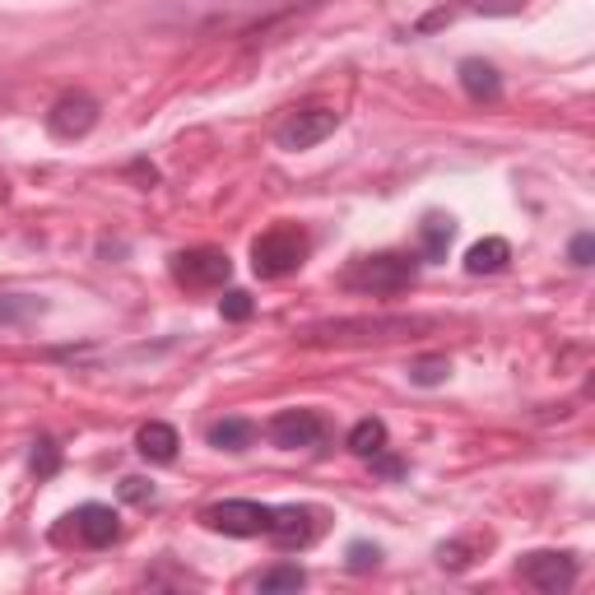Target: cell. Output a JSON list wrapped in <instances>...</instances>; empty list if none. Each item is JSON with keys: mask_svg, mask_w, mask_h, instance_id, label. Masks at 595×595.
Returning a JSON list of instances; mask_svg holds the SVG:
<instances>
[{"mask_svg": "<svg viewBox=\"0 0 595 595\" xmlns=\"http://www.w3.org/2000/svg\"><path fill=\"white\" fill-rule=\"evenodd\" d=\"M172 275H178V284H186V289H219L223 279L233 275V260L215 247H196V252H182L172 260Z\"/></svg>", "mask_w": 595, "mask_h": 595, "instance_id": "cell-6", "label": "cell"}, {"mask_svg": "<svg viewBox=\"0 0 595 595\" xmlns=\"http://www.w3.org/2000/svg\"><path fill=\"white\" fill-rule=\"evenodd\" d=\"M121 498H126V502H154V484H145V479H121Z\"/></svg>", "mask_w": 595, "mask_h": 595, "instance_id": "cell-24", "label": "cell"}, {"mask_svg": "<svg viewBox=\"0 0 595 595\" xmlns=\"http://www.w3.org/2000/svg\"><path fill=\"white\" fill-rule=\"evenodd\" d=\"M219 317H223V321H247V317H252V293L229 289V293L219 298Z\"/></svg>", "mask_w": 595, "mask_h": 595, "instance_id": "cell-22", "label": "cell"}, {"mask_svg": "<svg viewBox=\"0 0 595 595\" xmlns=\"http://www.w3.org/2000/svg\"><path fill=\"white\" fill-rule=\"evenodd\" d=\"M447 373H451V363L447 359H418L414 367H410V377L418 381V387H437V381H447Z\"/></svg>", "mask_w": 595, "mask_h": 595, "instance_id": "cell-21", "label": "cell"}, {"mask_svg": "<svg viewBox=\"0 0 595 595\" xmlns=\"http://www.w3.org/2000/svg\"><path fill=\"white\" fill-rule=\"evenodd\" d=\"M349 451L367 457V461H373L377 451H387V424H381V418H359V424L349 428Z\"/></svg>", "mask_w": 595, "mask_h": 595, "instance_id": "cell-17", "label": "cell"}, {"mask_svg": "<svg viewBox=\"0 0 595 595\" xmlns=\"http://www.w3.org/2000/svg\"><path fill=\"white\" fill-rule=\"evenodd\" d=\"M307 586V572L298 568V563H275V568H266L256 576V591H266V595H275V591H303Z\"/></svg>", "mask_w": 595, "mask_h": 595, "instance_id": "cell-18", "label": "cell"}, {"mask_svg": "<svg viewBox=\"0 0 595 595\" xmlns=\"http://www.w3.org/2000/svg\"><path fill=\"white\" fill-rule=\"evenodd\" d=\"M373 461H377V470H381V475H391V479L400 475V470H405V465H400V461H391V457H381V451H377V457H373Z\"/></svg>", "mask_w": 595, "mask_h": 595, "instance_id": "cell-26", "label": "cell"}, {"mask_svg": "<svg viewBox=\"0 0 595 595\" xmlns=\"http://www.w3.org/2000/svg\"><path fill=\"white\" fill-rule=\"evenodd\" d=\"M336 126H340V112H330V108H298V112H289L284 121H279L275 139H279V149L298 154V149L321 145V139L336 131Z\"/></svg>", "mask_w": 595, "mask_h": 595, "instance_id": "cell-4", "label": "cell"}, {"mask_svg": "<svg viewBox=\"0 0 595 595\" xmlns=\"http://www.w3.org/2000/svg\"><path fill=\"white\" fill-rule=\"evenodd\" d=\"M178 447H182V437H178V428H172V424H145L135 433V451L145 461H154V465L178 461Z\"/></svg>", "mask_w": 595, "mask_h": 595, "instance_id": "cell-12", "label": "cell"}, {"mask_svg": "<svg viewBox=\"0 0 595 595\" xmlns=\"http://www.w3.org/2000/svg\"><path fill=\"white\" fill-rule=\"evenodd\" d=\"M461 89L475 102H498L502 98V80H498V70L488 61L470 57V61H461Z\"/></svg>", "mask_w": 595, "mask_h": 595, "instance_id": "cell-13", "label": "cell"}, {"mask_svg": "<svg viewBox=\"0 0 595 595\" xmlns=\"http://www.w3.org/2000/svg\"><path fill=\"white\" fill-rule=\"evenodd\" d=\"M521 572V582L535 586V591H545V595H563L572 582H576V563L568 554H549V549H539V554H526L517 563Z\"/></svg>", "mask_w": 595, "mask_h": 595, "instance_id": "cell-5", "label": "cell"}, {"mask_svg": "<svg viewBox=\"0 0 595 595\" xmlns=\"http://www.w3.org/2000/svg\"><path fill=\"white\" fill-rule=\"evenodd\" d=\"M47 126L57 139H80L98 126V102L89 94H61L47 112Z\"/></svg>", "mask_w": 595, "mask_h": 595, "instance_id": "cell-8", "label": "cell"}, {"mask_svg": "<svg viewBox=\"0 0 595 595\" xmlns=\"http://www.w3.org/2000/svg\"><path fill=\"white\" fill-rule=\"evenodd\" d=\"M312 531H317V526H312V512H307V507H270V531H266V535L275 539L279 549L307 545Z\"/></svg>", "mask_w": 595, "mask_h": 595, "instance_id": "cell-11", "label": "cell"}, {"mask_svg": "<svg viewBox=\"0 0 595 595\" xmlns=\"http://www.w3.org/2000/svg\"><path fill=\"white\" fill-rule=\"evenodd\" d=\"M428 326V321H414V317H381V321H336V326H321L312 330V344H326V340H396V336H410V330Z\"/></svg>", "mask_w": 595, "mask_h": 595, "instance_id": "cell-7", "label": "cell"}, {"mask_svg": "<svg viewBox=\"0 0 595 595\" xmlns=\"http://www.w3.org/2000/svg\"><path fill=\"white\" fill-rule=\"evenodd\" d=\"M418 233H424V256H428V260H447V247H451V233H457V223L442 219V215H428Z\"/></svg>", "mask_w": 595, "mask_h": 595, "instance_id": "cell-19", "label": "cell"}, {"mask_svg": "<svg viewBox=\"0 0 595 595\" xmlns=\"http://www.w3.org/2000/svg\"><path fill=\"white\" fill-rule=\"evenodd\" d=\"M307 260V233L298 223H275L252 242V270L260 279H284Z\"/></svg>", "mask_w": 595, "mask_h": 595, "instance_id": "cell-2", "label": "cell"}, {"mask_svg": "<svg viewBox=\"0 0 595 595\" xmlns=\"http://www.w3.org/2000/svg\"><path fill=\"white\" fill-rule=\"evenodd\" d=\"M28 465H33V475H42V479H51L61 470V451H57V442H33V457H28Z\"/></svg>", "mask_w": 595, "mask_h": 595, "instance_id": "cell-20", "label": "cell"}, {"mask_svg": "<svg viewBox=\"0 0 595 595\" xmlns=\"http://www.w3.org/2000/svg\"><path fill=\"white\" fill-rule=\"evenodd\" d=\"M507 260H512L507 238H479L475 247L465 252V270L470 275H498V270H507Z\"/></svg>", "mask_w": 595, "mask_h": 595, "instance_id": "cell-14", "label": "cell"}, {"mask_svg": "<svg viewBox=\"0 0 595 595\" xmlns=\"http://www.w3.org/2000/svg\"><path fill=\"white\" fill-rule=\"evenodd\" d=\"M591 252H595V238L582 233V238L572 242V266H591Z\"/></svg>", "mask_w": 595, "mask_h": 595, "instance_id": "cell-25", "label": "cell"}, {"mask_svg": "<svg viewBox=\"0 0 595 595\" xmlns=\"http://www.w3.org/2000/svg\"><path fill=\"white\" fill-rule=\"evenodd\" d=\"M201 521L219 535H233V539H252V535H266L270 531V507L266 502H252V498H229V502H215L205 507Z\"/></svg>", "mask_w": 595, "mask_h": 595, "instance_id": "cell-3", "label": "cell"}, {"mask_svg": "<svg viewBox=\"0 0 595 595\" xmlns=\"http://www.w3.org/2000/svg\"><path fill=\"white\" fill-rule=\"evenodd\" d=\"M252 442H256V424H247V418H219L209 428V447L219 451H247Z\"/></svg>", "mask_w": 595, "mask_h": 595, "instance_id": "cell-16", "label": "cell"}, {"mask_svg": "<svg viewBox=\"0 0 595 595\" xmlns=\"http://www.w3.org/2000/svg\"><path fill=\"white\" fill-rule=\"evenodd\" d=\"M349 572H373L381 563V549L377 545H349Z\"/></svg>", "mask_w": 595, "mask_h": 595, "instance_id": "cell-23", "label": "cell"}, {"mask_svg": "<svg viewBox=\"0 0 595 595\" xmlns=\"http://www.w3.org/2000/svg\"><path fill=\"white\" fill-rule=\"evenodd\" d=\"M321 437H326V424H321V414H312V410H284L270 418V442L284 451L317 447Z\"/></svg>", "mask_w": 595, "mask_h": 595, "instance_id": "cell-9", "label": "cell"}, {"mask_svg": "<svg viewBox=\"0 0 595 595\" xmlns=\"http://www.w3.org/2000/svg\"><path fill=\"white\" fill-rule=\"evenodd\" d=\"M47 312V298L33 293H0V330H20L28 321H38Z\"/></svg>", "mask_w": 595, "mask_h": 595, "instance_id": "cell-15", "label": "cell"}, {"mask_svg": "<svg viewBox=\"0 0 595 595\" xmlns=\"http://www.w3.org/2000/svg\"><path fill=\"white\" fill-rule=\"evenodd\" d=\"M70 526H75L80 535V545H89V549H108L112 539L121 535V521L112 507H102V502H84L75 517H70Z\"/></svg>", "mask_w": 595, "mask_h": 595, "instance_id": "cell-10", "label": "cell"}, {"mask_svg": "<svg viewBox=\"0 0 595 595\" xmlns=\"http://www.w3.org/2000/svg\"><path fill=\"white\" fill-rule=\"evenodd\" d=\"M418 279V256L405 252H377V256H359L344 270V289L354 293H400Z\"/></svg>", "mask_w": 595, "mask_h": 595, "instance_id": "cell-1", "label": "cell"}]
</instances>
